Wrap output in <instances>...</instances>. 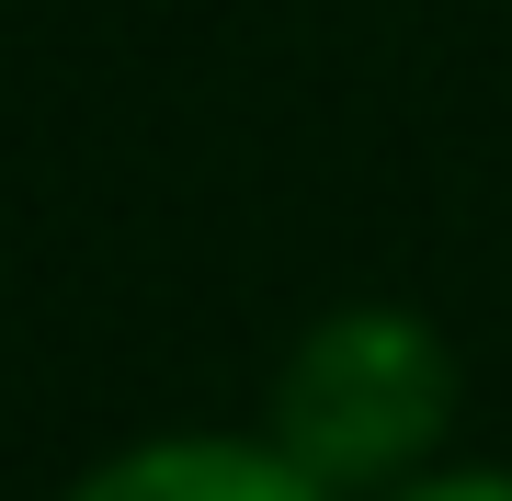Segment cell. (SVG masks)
Returning a JSON list of instances; mask_svg holds the SVG:
<instances>
[{
  "label": "cell",
  "mask_w": 512,
  "mask_h": 501,
  "mask_svg": "<svg viewBox=\"0 0 512 501\" xmlns=\"http://www.w3.org/2000/svg\"><path fill=\"white\" fill-rule=\"evenodd\" d=\"M69 501H342V490L308 479L285 445H239V433H160V445H126L114 467H92Z\"/></svg>",
  "instance_id": "cell-2"
},
{
  "label": "cell",
  "mask_w": 512,
  "mask_h": 501,
  "mask_svg": "<svg viewBox=\"0 0 512 501\" xmlns=\"http://www.w3.org/2000/svg\"><path fill=\"white\" fill-rule=\"evenodd\" d=\"M456 422V353L410 308H330L274 376V445L330 490L399 479Z\"/></svg>",
  "instance_id": "cell-1"
},
{
  "label": "cell",
  "mask_w": 512,
  "mask_h": 501,
  "mask_svg": "<svg viewBox=\"0 0 512 501\" xmlns=\"http://www.w3.org/2000/svg\"><path fill=\"white\" fill-rule=\"evenodd\" d=\"M399 501H512V467H444V479H410Z\"/></svg>",
  "instance_id": "cell-3"
}]
</instances>
